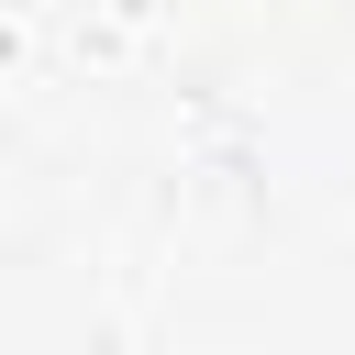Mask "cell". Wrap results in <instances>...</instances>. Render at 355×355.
I'll use <instances>...</instances> for the list:
<instances>
[]
</instances>
